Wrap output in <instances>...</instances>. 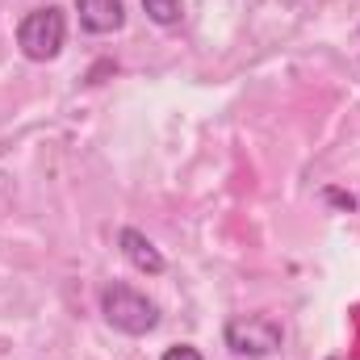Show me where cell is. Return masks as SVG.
<instances>
[{
  "instance_id": "obj_6",
  "label": "cell",
  "mask_w": 360,
  "mask_h": 360,
  "mask_svg": "<svg viewBox=\"0 0 360 360\" xmlns=\"http://www.w3.org/2000/svg\"><path fill=\"white\" fill-rule=\"evenodd\" d=\"M143 8H147V17H151L155 25H176L180 17H184L180 0H143Z\"/></svg>"
},
{
  "instance_id": "obj_5",
  "label": "cell",
  "mask_w": 360,
  "mask_h": 360,
  "mask_svg": "<svg viewBox=\"0 0 360 360\" xmlns=\"http://www.w3.org/2000/svg\"><path fill=\"white\" fill-rule=\"evenodd\" d=\"M117 243H122L126 260H130L139 272H147V276H160V272H164V256H160V248H155L147 235H139V231H122Z\"/></svg>"
},
{
  "instance_id": "obj_7",
  "label": "cell",
  "mask_w": 360,
  "mask_h": 360,
  "mask_svg": "<svg viewBox=\"0 0 360 360\" xmlns=\"http://www.w3.org/2000/svg\"><path fill=\"white\" fill-rule=\"evenodd\" d=\"M164 360H201V352H197V348H188V344H180V348H168Z\"/></svg>"
},
{
  "instance_id": "obj_8",
  "label": "cell",
  "mask_w": 360,
  "mask_h": 360,
  "mask_svg": "<svg viewBox=\"0 0 360 360\" xmlns=\"http://www.w3.org/2000/svg\"><path fill=\"white\" fill-rule=\"evenodd\" d=\"M327 197H331V201H335V205H344V210H352V205H356V197H348V193H335V188H331V193H327Z\"/></svg>"
},
{
  "instance_id": "obj_1",
  "label": "cell",
  "mask_w": 360,
  "mask_h": 360,
  "mask_svg": "<svg viewBox=\"0 0 360 360\" xmlns=\"http://www.w3.org/2000/svg\"><path fill=\"white\" fill-rule=\"evenodd\" d=\"M101 314H105V323L117 327L122 335H147V331H155V323H160L155 302L143 297V293L130 289V285H109V289L101 293Z\"/></svg>"
},
{
  "instance_id": "obj_4",
  "label": "cell",
  "mask_w": 360,
  "mask_h": 360,
  "mask_svg": "<svg viewBox=\"0 0 360 360\" xmlns=\"http://www.w3.org/2000/svg\"><path fill=\"white\" fill-rule=\"evenodd\" d=\"M76 13H80V25L89 34H113L126 21L122 0H76Z\"/></svg>"
},
{
  "instance_id": "obj_2",
  "label": "cell",
  "mask_w": 360,
  "mask_h": 360,
  "mask_svg": "<svg viewBox=\"0 0 360 360\" xmlns=\"http://www.w3.org/2000/svg\"><path fill=\"white\" fill-rule=\"evenodd\" d=\"M63 34H68V25H63V13H59V8H34V13L21 21L17 42H21V51H25V59L46 63V59H55V55L63 51Z\"/></svg>"
},
{
  "instance_id": "obj_3",
  "label": "cell",
  "mask_w": 360,
  "mask_h": 360,
  "mask_svg": "<svg viewBox=\"0 0 360 360\" xmlns=\"http://www.w3.org/2000/svg\"><path fill=\"white\" fill-rule=\"evenodd\" d=\"M226 344L239 352V356H269L281 348V327L264 319V314H256V319H239V323H231L226 327Z\"/></svg>"
}]
</instances>
